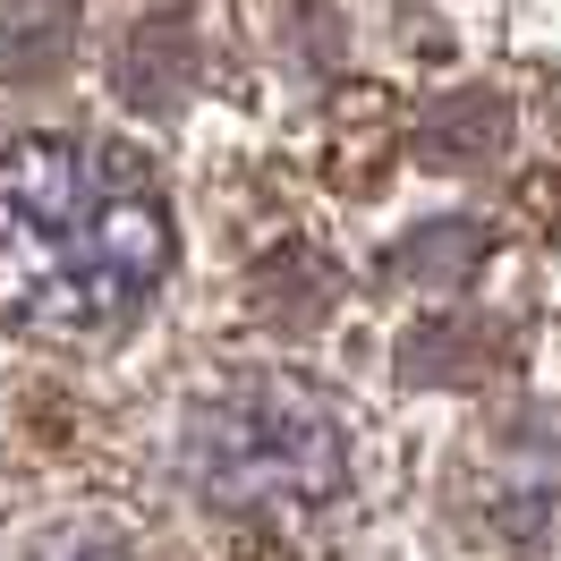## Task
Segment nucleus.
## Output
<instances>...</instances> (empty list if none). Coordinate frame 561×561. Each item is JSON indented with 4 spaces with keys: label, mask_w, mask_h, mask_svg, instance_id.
Instances as JSON below:
<instances>
[{
    "label": "nucleus",
    "mask_w": 561,
    "mask_h": 561,
    "mask_svg": "<svg viewBox=\"0 0 561 561\" xmlns=\"http://www.w3.org/2000/svg\"><path fill=\"white\" fill-rule=\"evenodd\" d=\"M171 273V213L137 153L103 137L0 145V316L35 341H103Z\"/></svg>",
    "instance_id": "nucleus-1"
},
{
    "label": "nucleus",
    "mask_w": 561,
    "mask_h": 561,
    "mask_svg": "<svg viewBox=\"0 0 561 561\" xmlns=\"http://www.w3.org/2000/svg\"><path fill=\"white\" fill-rule=\"evenodd\" d=\"M350 477L341 409L298 375H239L187 417V485L221 519L247 527H298Z\"/></svg>",
    "instance_id": "nucleus-2"
},
{
    "label": "nucleus",
    "mask_w": 561,
    "mask_h": 561,
    "mask_svg": "<svg viewBox=\"0 0 561 561\" xmlns=\"http://www.w3.org/2000/svg\"><path fill=\"white\" fill-rule=\"evenodd\" d=\"M51 561H128V553H111V545H60Z\"/></svg>",
    "instance_id": "nucleus-3"
}]
</instances>
